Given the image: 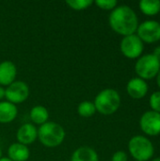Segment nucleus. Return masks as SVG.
<instances>
[{"instance_id": "f257e3e1", "label": "nucleus", "mask_w": 160, "mask_h": 161, "mask_svg": "<svg viewBox=\"0 0 160 161\" xmlns=\"http://www.w3.org/2000/svg\"><path fill=\"white\" fill-rule=\"evenodd\" d=\"M108 22L112 30L124 37L135 34L139 26L137 13L127 5L117 6L111 10Z\"/></svg>"}, {"instance_id": "f03ea898", "label": "nucleus", "mask_w": 160, "mask_h": 161, "mask_svg": "<svg viewBox=\"0 0 160 161\" xmlns=\"http://www.w3.org/2000/svg\"><path fill=\"white\" fill-rule=\"evenodd\" d=\"M96 111L103 115L114 114L121 106V96L114 89H105L95 97L93 102Z\"/></svg>"}, {"instance_id": "7ed1b4c3", "label": "nucleus", "mask_w": 160, "mask_h": 161, "mask_svg": "<svg viewBox=\"0 0 160 161\" xmlns=\"http://www.w3.org/2000/svg\"><path fill=\"white\" fill-rule=\"evenodd\" d=\"M40 142L46 147L53 148L60 145L65 139L63 127L54 122H47L41 125L38 130Z\"/></svg>"}, {"instance_id": "20e7f679", "label": "nucleus", "mask_w": 160, "mask_h": 161, "mask_svg": "<svg viewBox=\"0 0 160 161\" xmlns=\"http://www.w3.org/2000/svg\"><path fill=\"white\" fill-rule=\"evenodd\" d=\"M128 151L135 160L148 161L154 157L155 147L147 137L137 135L130 139Z\"/></svg>"}, {"instance_id": "39448f33", "label": "nucleus", "mask_w": 160, "mask_h": 161, "mask_svg": "<svg viewBox=\"0 0 160 161\" xmlns=\"http://www.w3.org/2000/svg\"><path fill=\"white\" fill-rule=\"evenodd\" d=\"M160 71V60L153 54L141 56L135 64V72L138 77L143 80H150L157 77Z\"/></svg>"}, {"instance_id": "423d86ee", "label": "nucleus", "mask_w": 160, "mask_h": 161, "mask_svg": "<svg viewBox=\"0 0 160 161\" xmlns=\"http://www.w3.org/2000/svg\"><path fill=\"white\" fill-rule=\"evenodd\" d=\"M120 49L122 54L125 58L131 59H138L141 56H142L144 50V43L135 33L132 35L125 36L122 39L120 43Z\"/></svg>"}, {"instance_id": "0eeeda50", "label": "nucleus", "mask_w": 160, "mask_h": 161, "mask_svg": "<svg viewBox=\"0 0 160 161\" xmlns=\"http://www.w3.org/2000/svg\"><path fill=\"white\" fill-rule=\"evenodd\" d=\"M136 34L143 43H155L160 41V23L155 20H146L139 24Z\"/></svg>"}, {"instance_id": "6e6552de", "label": "nucleus", "mask_w": 160, "mask_h": 161, "mask_svg": "<svg viewBox=\"0 0 160 161\" xmlns=\"http://www.w3.org/2000/svg\"><path fill=\"white\" fill-rule=\"evenodd\" d=\"M29 95V88L25 82L15 80L5 90V97L11 104H20L27 99Z\"/></svg>"}, {"instance_id": "1a4fd4ad", "label": "nucleus", "mask_w": 160, "mask_h": 161, "mask_svg": "<svg viewBox=\"0 0 160 161\" xmlns=\"http://www.w3.org/2000/svg\"><path fill=\"white\" fill-rule=\"evenodd\" d=\"M140 126L141 131L151 137L160 134V113L148 110L145 111L140 119Z\"/></svg>"}, {"instance_id": "9d476101", "label": "nucleus", "mask_w": 160, "mask_h": 161, "mask_svg": "<svg viewBox=\"0 0 160 161\" xmlns=\"http://www.w3.org/2000/svg\"><path fill=\"white\" fill-rule=\"evenodd\" d=\"M148 83L140 77H133L126 84V92L128 95L136 100H140L145 97L148 93Z\"/></svg>"}, {"instance_id": "9b49d317", "label": "nucleus", "mask_w": 160, "mask_h": 161, "mask_svg": "<svg viewBox=\"0 0 160 161\" xmlns=\"http://www.w3.org/2000/svg\"><path fill=\"white\" fill-rule=\"evenodd\" d=\"M16 136L19 143L27 146L33 143L38 138V129L34 125L26 123L19 127Z\"/></svg>"}, {"instance_id": "f8f14e48", "label": "nucleus", "mask_w": 160, "mask_h": 161, "mask_svg": "<svg viewBox=\"0 0 160 161\" xmlns=\"http://www.w3.org/2000/svg\"><path fill=\"white\" fill-rule=\"evenodd\" d=\"M17 69L13 62L5 60L0 63V85L8 86L15 81Z\"/></svg>"}, {"instance_id": "ddd939ff", "label": "nucleus", "mask_w": 160, "mask_h": 161, "mask_svg": "<svg viewBox=\"0 0 160 161\" xmlns=\"http://www.w3.org/2000/svg\"><path fill=\"white\" fill-rule=\"evenodd\" d=\"M8 156L12 161H26L29 158L30 152L26 145L15 142L8 147Z\"/></svg>"}, {"instance_id": "4468645a", "label": "nucleus", "mask_w": 160, "mask_h": 161, "mask_svg": "<svg viewBox=\"0 0 160 161\" xmlns=\"http://www.w3.org/2000/svg\"><path fill=\"white\" fill-rule=\"evenodd\" d=\"M18 109L16 105L8 101L0 102V123L8 124L11 123L17 116Z\"/></svg>"}, {"instance_id": "2eb2a0df", "label": "nucleus", "mask_w": 160, "mask_h": 161, "mask_svg": "<svg viewBox=\"0 0 160 161\" xmlns=\"http://www.w3.org/2000/svg\"><path fill=\"white\" fill-rule=\"evenodd\" d=\"M71 161H99V157L94 149L82 146L73 153Z\"/></svg>"}, {"instance_id": "dca6fc26", "label": "nucleus", "mask_w": 160, "mask_h": 161, "mask_svg": "<svg viewBox=\"0 0 160 161\" xmlns=\"http://www.w3.org/2000/svg\"><path fill=\"white\" fill-rule=\"evenodd\" d=\"M49 113L43 106H35L30 110V119L36 125H43L48 122Z\"/></svg>"}, {"instance_id": "f3484780", "label": "nucleus", "mask_w": 160, "mask_h": 161, "mask_svg": "<svg viewBox=\"0 0 160 161\" xmlns=\"http://www.w3.org/2000/svg\"><path fill=\"white\" fill-rule=\"evenodd\" d=\"M141 11L146 16H155L160 11L159 0H142L139 3Z\"/></svg>"}, {"instance_id": "a211bd4d", "label": "nucleus", "mask_w": 160, "mask_h": 161, "mask_svg": "<svg viewBox=\"0 0 160 161\" xmlns=\"http://www.w3.org/2000/svg\"><path fill=\"white\" fill-rule=\"evenodd\" d=\"M77 112L81 117L84 118H90L93 116L96 112L95 106L93 102L91 101H83L81 102L77 107Z\"/></svg>"}, {"instance_id": "6ab92c4d", "label": "nucleus", "mask_w": 160, "mask_h": 161, "mask_svg": "<svg viewBox=\"0 0 160 161\" xmlns=\"http://www.w3.org/2000/svg\"><path fill=\"white\" fill-rule=\"evenodd\" d=\"M92 0H67L66 4L74 10H83L92 5Z\"/></svg>"}, {"instance_id": "aec40b11", "label": "nucleus", "mask_w": 160, "mask_h": 161, "mask_svg": "<svg viewBox=\"0 0 160 161\" xmlns=\"http://www.w3.org/2000/svg\"><path fill=\"white\" fill-rule=\"evenodd\" d=\"M149 105L151 110L160 113V91L154 92L149 98Z\"/></svg>"}, {"instance_id": "412c9836", "label": "nucleus", "mask_w": 160, "mask_h": 161, "mask_svg": "<svg viewBox=\"0 0 160 161\" xmlns=\"http://www.w3.org/2000/svg\"><path fill=\"white\" fill-rule=\"evenodd\" d=\"M95 5L101 9L113 10L118 6V2L116 0H96Z\"/></svg>"}, {"instance_id": "4be33fe9", "label": "nucleus", "mask_w": 160, "mask_h": 161, "mask_svg": "<svg viewBox=\"0 0 160 161\" xmlns=\"http://www.w3.org/2000/svg\"><path fill=\"white\" fill-rule=\"evenodd\" d=\"M111 161H128V157L124 151H117L113 154Z\"/></svg>"}, {"instance_id": "5701e85b", "label": "nucleus", "mask_w": 160, "mask_h": 161, "mask_svg": "<svg viewBox=\"0 0 160 161\" xmlns=\"http://www.w3.org/2000/svg\"><path fill=\"white\" fill-rule=\"evenodd\" d=\"M153 55L155 56V57H157L158 59L160 60V45L159 46H157L155 49H154V51H153Z\"/></svg>"}, {"instance_id": "b1692460", "label": "nucleus", "mask_w": 160, "mask_h": 161, "mask_svg": "<svg viewBox=\"0 0 160 161\" xmlns=\"http://www.w3.org/2000/svg\"><path fill=\"white\" fill-rule=\"evenodd\" d=\"M5 97V89L0 86V100Z\"/></svg>"}, {"instance_id": "393cba45", "label": "nucleus", "mask_w": 160, "mask_h": 161, "mask_svg": "<svg viewBox=\"0 0 160 161\" xmlns=\"http://www.w3.org/2000/svg\"><path fill=\"white\" fill-rule=\"evenodd\" d=\"M157 86H158V88L160 89V71L158 72L157 75Z\"/></svg>"}, {"instance_id": "a878e982", "label": "nucleus", "mask_w": 160, "mask_h": 161, "mask_svg": "<svg viewBox=\"0 0 160 161\" xmlns=\"http://www.w3.org/2000/svg\"><path fill=\"white\" fill-rule=\"evenodd\" d=\"M0 161H12L11 159H9L8 158H1Z\"/></svg>"}, {"instance_id": "bb28decb", "label": "nucleus", "mask_w": 160, "mask_h": 161, "mask_svg": "<svg viewBox=\"0 0 160 161\" xmlns=\"http://www.w3.org/2000/svg\"><path fill=\"white\" fill-rule=\"evenodd\" d=\"M151 161H160V157H158V158H153Z\"/></svg>"}, {"instance_id": "cd10ccee", "label": "nucleus", "mask_w": 160, "mask_h": 161, "mask_svg": "<svg viewBox=\"0 0 160 161\" xmlns=\"http://www.w3.org/2000/svg\"><path fill=\"white\" fill-rule=\"evenodd\" d=\"M2 158V150H1V148H0V158Z\"/></svg>"}, {"instance_id": "c85d7f7f", "label": "nucleus", "mask_w": 160, "mask_h": 161, "mask_svg": "<svg viewBox=\"0 0 160 161\" xmlns=\"http://www.w3.org/2000/svg\"><path fill=\"white\" fill-rule=\"evenodd\" d=\"M135 161H138V160H135Z\"/></svg>"}, {"instance_id": "c756f323", "label": "nucleus", "mask_w": 160, "mask_h": 161, "mask_svg": "<svg viewBox=\"0 0 160 161\" xmlns=\"http://www.w3.org/2000/svg\"><path fill=\"white\" fill-rule=\"evenodd\" d=\"M159 13H160V11H159Z\"/></svg>"}]
</instances>
